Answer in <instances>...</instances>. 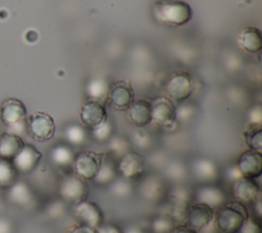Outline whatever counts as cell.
Here are the masks:
<instances>
[{
  "instance_id": "35",
  "label": "cell",
  "mask_w": 262,
  "mask_h": 233,
  "mask_svg": "<svg viewBox=\"0 0 262 233\" xmlns=\"http://www.w3.org/2000/svg\"><path fill=\"white\" fill-rule=\"evenodd\" d=\"M112 139V142H111V149L114 153H118L120 154L121 156L126 153L128 150V143L124 140V139H121V138H111Z\"/></svg>"
},
{
  "instance_id": "18",
  "label": "cell",
  "mask_w": 262,
  "mask_h": 233,
  "mask_svg": "<svg viewBox=\"0 0 262 233\" xmlns=\"http://www.w3.org/2000/svg\"><path fill=\"white\" fill-rule=\"evenodd\" d=\"M107 119L103 104L97 100H88L80 108V120L90 130L97 127Z\"/></svg>"
},
{
  "instance_id": "19",
  "label": "cell",
  "mask_w": 262,
  "mask_h": 233,
  "mask_svg": "<svg viewBox=\"0 0 262 233\" xmlns=\"http://www.w3.org/2000/svg\"><path fill=\"white\" fill-rule=\"evenodd\" d=\"M42 153L32 144H24L20 151L11 160L16 171L29 173L33 171L40 162Z\"/></svg>"
},
{
  "instance_id": "43",
  "label": "cell",
  "mask_w": 262,
  "mask_h": 233,
  "mask_svg": "<svg viewBox=\"0 0 262 233\" xmlns=\"http://www.w3.org/2000/svg\"><path fill=\"white\" fill-rule=\"evenodd\" d=\"M262 198H261V195H259L256 200L252 203L253 206H254V213H255V216L260 219L261 218V215H262V202H261Z\"/></svg>"
},
{
  "instance_id": "16",
  "label": "cell",
  "mask_w": 262,
  "mask_h": 233,
  "mask_svg": "<svg viewBox=\"0 0 262 233\" xmlns=\"http://www.w3.org/2000/svg\"><path fill=\"white\" fill-rule=\"evenodd\" d=\"M235 166L244 177L256 179L262 174L261 152L248 149L239 154Z\"/></svg>"
},
{
  "instance_id": "34",
  "label": "cell",
  "mask_w": 262,
  "mask_h": 233,
  "mask_svg": "<svg viewBox=\"0 0 262 233\" xmlns=\"http://www.w3.org/2000/svg\"><path fill=\"white\" fill-rule=\"evenodd\" d=\"M237 233H261V224L258 218L248 216Z\"/></svg>"
},
{
  "instance_id": "25",
  "label": "cell",
  "mask_w": 262,
  "mask_h": 233,
  "mask_svg": "<svg viewBox=\"0 0 262 233\" xmlns=\"http://www.w3.org/2000/svg\"><path fill=\"white\" fill-rule=\"evenodd\" d=\"M172 205L184 206L187 207L190 204V200L192 199V192L183 184L179 183L172 187L168 194Z\"/></svg>"
},
{
  "instance_id": "17",
  "label": "cell",
  "mask_w": 262,
  "mask_h": 233,
  "mask_svg": "<svg viewBox=\"0 0 262 233\" xmlns=\"http://www.w3.org/2000/svg\"><path fill=\"white\" fill-rule=\"evenodd\" d=\"M75 215L80 223L98 228L103 223V214L100 206L92 200L84 199L75 204Z\"/></svg>"
},
{
  "instance_id": "29",
  "label": "cell",
  "mask_w": 262,
  "mask_h": 233,
  "mask_svg": "<svg viewBox=\"0 0 262 233\" xmlns=\"http://www.w3.org/2000/svg\"><path fill=\"white\" fill-rule=\"evenodd\" d=\"M245 140L250 149L262 151V130L261 126H250L245 132Z\"/></svg>"
},
{
  "instance_id": "2",
  "label": "cell",
  "mask_w": 262,
  "mask_h": 233,
  "mask_svg": "<svg viewBox=\"0 0 262 233\" xmlns=\"http://www.w3.org/2000/svg\"><path fill=\"white\" fill-rule=\"evenodd\" d=\"M249 214L244 203L233 200L226 201L215 213L214 220L221 233H237Z\"/></svg>"
},
{
  "instance_id": "22",
  "label": "cell",
  "mask_w": 262,
  "mask_h": 233,
  "mask_svg": "<svg viewBox=\"0 0 262 233\" xmlns=\"http://www.w3.org/2000/svg\"><path fill=\"white\" fill-rule=\"evenodd\" d=\"M23 139L15 133L0 134V159L11 161L24 146Z\"/></svg>"
},
{
  "instance_id": "21",
  "label": "cell",
  "mask_w": 262,
  "mask_h": 233,
  "mask_svg": "<svg viewBox=\"0 0 262 233\" xmlns=\"http://www.w3.org/2000/svg\"><path fill=\"white\" fill-rule=\"evenodd\" d=\"M238 46L250 53L260 52L262 49V34L255 27H246L242 29L237 35Z\"/></svg>"
},
{
  "instance_id": "6",
  "label": "cell",
  "mask_w": 262,
  "mask_h": 233,
  "mask_svg": "<svg viewBox=\"0 0 262 233\" xmlns=\"http://www.w3.org/2000/svg\"><path fill=\"white\" fill-rule=\"evenodd\" d=\"M60 198L71 204H77L86 199L88 194V186L85 180L81 179L75 174L64 176L58 186Z\"/></svg>"
},
{
  "instance_id": "30",
  "label": "cell",
  "mask_w": 262,
  "mask_h": 233,
  "mask_svg": "<svg viewBox=\"0 0 262 233\" xmlns=\"http://www.w3.org/2000/svg\"><path fill=\"white\" fill-rule=\"evenodd\" d=\"M112 193L120 198H126L133 193V185L131 180L125 179L123 177H118L111 185H110Z\"/></svg>"
},
{
  "instance_id": "39",
  "label": "cell",
  "mask_w": 262,
  "mask_h": 233,
  "mask_svg": "<svg viewBox=\"0 0 262 233\" xmlns=\"http://www.w3.org/2000/svg\"><path fill=\"white\" fill-rule=\"evenodd\" d=\"M225 177L227 178L228 181H230L232 183L235 180H237L241 177H243V175L239 172V170L237 169V167L235 165H233V166H230V167L227 168V170L225 172Z\"/></svg>"
},
{
  "instance_id": "27",
  "label": "cell",
  "mask_w": 262,
  "mask_h": 233,
  "mask_svg": "<svg viewBox=\"0 0 262 233\" xmlns=\"http://www.w3.org/2000/svg\"><path fill=\"white\" fill-rule=\"evenodd\" d=\"M175 221L169 215H160L152 219L150 228L154 233H171L176 227Z\"/></svg>"
},
{
  "instance_id": "11",
  "label": "cell",
  "mask_w": 262,
  "mask_h": 233,
  "mask_svg": "<svg viewBox=\"0 0 262 233\" xmlns=\"http://www.w3.org/2000/svg\"><path fill=\"white\" fill-rule=\"evenodd\" d=\"M151 104V121L162 127H170L176 121V106L165 96L156 97Z\"/></svg>"
},
{
  "instance_id": "13",
  "label": "cell",
  "mask_w": 262,
  "mask_h": 233,
  "mask_svg": "<svg viewBox=\"0 0 262 233\" xmlns=\"http://www.w3.org/2000/svg\"><path fill=\"white\" fill-rule=\"evenodd\" d=\"M108 98L113 106L118 110H126L134 101V90L127 81H117L110 86Z\"/></svg>"
},
{
  "instance_id": "3",
  "label": "cell",
  "mask_w": 262,
  "mask_h": 233,
  "mask_svg": "<svg viewBox=\"0 0 262 233\" xmlns=\"http://www.w3.org/2000/svg\"><path fill=\"white\" fill-rule=\"evenodd\" d=\"M164 88L169 99L182 102L192 94L194 90V81L189 73L179 71L170 75Z\"/></svg>"
},
{
  "instance_id": "5",
  "label": "cell",
  "mask_w": 262,
  "mask_h": 233,
  "mask_svg": "<svg viewBox=\"0 0 262 233\" xmlns=\"http://www.w3.org/2000/svg\"><path fill=\"white\" fill-rule=\"evenodd\" d=\"M103 157V153L93 150H84L75 154L72 164L74 174L85 181H92L99 170Z\"/></svg>"
},
{
  "instance_id": "36",
  "label": "cell",
  "mask_w": 262,
  "mask_h": 233,
  "mask_svg": "<svg viewBox=\"0 0 262 233\" xmlns=\"http://www.w3.org/2000/svg\"><path fill=\"white\" fill-rule=\"evenodd\" d=\"M249 124L250 126H261V120H262V111L261 107L259 105H256L251 108L249 111Z\"/></svg>"
},
{
  "instance_id": "20",
  "label": "cell",
  "mask_w": 262,
  "mask_h": 233,
  "mask_svg": "<svg viewBox=\"0 0 262 233\" xmlns=\"http://www.w3.org/2000/svg\"><path fill=\"white\" fill-rule=\"evenodd\" d=\"M126 110L128 120L136 127H144L151 122V104L146 99L134 100Z\"/></svg>"
},
{
  "instance_id": "40",
  "label": "cell",
  "mask_w": 262,
  "mask_h": 233,
  "mask_svg": "<svg viewBox=\"0 0 262 233\" xmlns=\"http://www.w3.org/2000/svg\"><path fill=\"white\" fill-rule=\"evenodd\" d=\"M53 209H51V213L54 217H60L64 215L67 212V202H64L62 199H59L57 202L53 204Z\"/></svg>"
},
{
  "instance_id": "44",
  "label": "cell",
  "mask_w": 262,
  "mask_h": 233,
  "mask_svg": "<svg viewBox=\"0 0 262 233\" xmlns=\"http://www.w3.org/2000/svg\"><path fill=\"white\" fill-rule=\"evenodd\" d=\"M171 233H200V232L186 225H182V226L175 227Z\"/></svg>"
},
{
  "instance_id": "7",
  "label": "cell",
  "mask_w": 262,
  "mask_h": 233,
  "mask_svg": "<svg viewBox=\"0 0 262 233\" xmlns=\"http://www.w3.org/2000/svg\"><path fill=\"white\" fill-rule=\"evenodd\" d=\"M0 119L9 128H26L27 108L24 102L16 98L5 99L0 107Z\"/></svg>"
},
{
  "instance_id": "12",
  "label": "cell",
  "mask_w": 262,
  "mask_h": 233,
  "mask_svg": "<svg viewBox=\"0 0 262 233\" xmlns=\"http://www.w3.org/2000/svg\"><path fill=\"white\" fill-rule=\"evenodd\" d=\"M189 172L200 184L216 183L220 177L219 167L213 159L208 157L195 158L191 162Z\"/></svg>"
},
{
  "instance_id": "42",
  "label": "cell",
  "mask_w": 262,
  "mask_h": 233,
  "mask_svg": "<svg viewBox=\"0 0 262 233\" xmlns=\"http://www.w3.org/2000/svg\"><path fill=\"white\" fill-rule=\"evenodd\" d=\"M135 142H136V144H137L138 146L144 147V146L147 145L148 142H149V136H148V134L140 133V132L136 133V135H135Z\"/></svg>"
},
{
  "instance_id": "28",
  "label": "cell",
  "mask_w": 262,
  "mask_h": 233,
  "mask_svg": "<svg viewBox=\"0 0 262 233\" xmlns=\"http://www.w3.org/2000/svg\"><path fill=\"white\" fill-rule=\"evenodd\" d=\"M110 86L105 81L100 79H95L89 82L87 86V93L92 100H101L108 94Z\"/></svg>"
},
{
  "instance_id": "9",
  "label": "cell",
  "mask_w": 262,
  "mask_h": 233,
  "mask_svg": "<svg viewBox=\"0 0 262 233\" xmlns=\"http://www.w3.org/2000/svg\"><path fill=\"white\" fill-rule=\"evenodd\" d=\"M117 171L121 177L128 180L141 178L145 173V159L138 152L129 150L121 156Z\"/></svg>"
},
{
  "instance_id": "37",
  "label": "cell",
  "mask_w": 262,
  "mask_h": 233,
  "mask_svg": "<svg viewBox=\"0 0 262 233\" xmlns=\"http://www.w3.org/2000/svg\"><path fill=\"white\" fill-rule=\"evenodd\" d=\"M193 113V109L189 105H181L176 107V120H188Z\"/></svg>"
},
{
  "instance_id": "26",
  "label": "cell",
  "mask_w": 262,
  "mask_h": 233,
  "mask_svg": "<svg viewBox=\"0 0 262 233\" xmlns=\"http://www.w3.org/2000/svg\"><path fill=\"white\" fill-rule=\"evenodd\" d=\"M188 173L189 170L186 168V166L178 160L171 161L165 169L166 177L176 184L181 183L187 177Z\"/></svg>"
},
{
  "instance_id": "15",
  "label": "cell",
  "mask_w": 262,
  "mask_h": 233,
  "mask_svg": "<svg viewBox=\"0 0 262 233\" xmlns=\"http://www.w3.org/2000/svg\"><path fill=\"white\" fill-rule=\"evenodd\" d=\"M231 194L235 200L244 204L253 203L256 198L261 195L260 187L255 179L244 176L231 183Z\"/></svg>"
},
{
  "instance_id": "23",
  "label": "cell",
  "mask_w": 262,
  "mask_h": 233,
  "mask_svg": "<svg viewBox=\"0 0 262 233\" xmlns=\"http://www.w3.org/2000/svg\"><path fill=\"white\" fill-rule=\"evenodd\" d=\"M118 178V171L115 164L103 157L99 170L97 171L93 182L98 186H110Z\"/></svg>"
},
{
  "instance_id": "4",
  "label": "cell",
  "mask_w": 262,
  "mask_h": 233,
  "mask_svg": "<svg viewBox=\"0 0 262 233\" xmlns=\"http://www.w3.org/2000/svg\"><path fill=\"white\" fill-rule=\"evenodd\" d=\"M26 130L34 140L45 142L54 136L55 123L50 114L37 111L27 119Z\"/></svg>"
},
{
  "instance_id": "10",
  "label": "cell",
  "mask_w": 262,
  "mask_h": 233,
  "mask_svg": "<svg viewBox=\"0 0 262 233\" xmlns=\"http://www.w3.org/2000/svg\"><path fill=\"white\" fill-rule=\"evenodd\" d=\"M194 202H200L208 205L213 209H217L227 201L225 191L215 183L200 184L192 192Z\"/></svg>"
},
{
  "instance_id": "24",
  "label": "cell",
  "mask_w": 262,
  "mask_h": 233,
  "mask_svg": "<svg viewBox=\"0 0 262 233\" xmlns=\"http://www.w3.org/2000/svg\"><path fill=\"white\" fill-rule=\"evenodd\" d=\"M75 158V153L73 149L64 144L56 145L51 150V160L54 165L60 168L70 167Z\"/></svg>"
},
{
  "instance_id": "31",
  "label": "cell",
  "mask_w": 262,
  "mask_h": 233,
  "mask_svg": "<svg viewBox=\"0 0 262 233\" xmlns=\"http://www.w3.org/2000/svg\"><path fill=\"white\" fill-rule=\"evenodd\" d=\"M64 136L73 145H80L84 143V141L87 138V133L84 129V127L78 125V124H72L69 125L64 129Z\"/></svg>"
},
{
  "instance_id": "38",
  "label": "cell",
  "mask_w": 262,
  "mask_h": 233,
  "mask_svg": "<svg viewBox=\"0 0 262 233\" xmlns=\"http://www.w3.org/2000/svg\"><path fill=\"white\" fill-rule=\"evenodd\" d=\"M97 229V233H123V231L115 224L102 223Z\"/></svg>"
},
{
  "instance_id": "32",
  "label": "cell",
  "mask_w": 262,
  "mask_h": 233,
  "mask_svg": "<svg viewBox=\"0 0 262 233\" xmlns=\"http://www.w3.org/2000/svg\"><path fill=\"white\" fill-rule=\"evenodd\" d=\"M16 177V170L11 161L0 159V187H9Z\"/></svg>"
},
{
  "instance_id": "33",
  "label": "cell",
  "mask_w": 262,
  "mask_h": 233,
  "mask_svg": "<svg viewBox=\"0 0 262 233\" xmlns=\"http://www.w3.org/2000/svg\"><path fill=\"white\" fill-rule=\"evenodd\" d=\"M92 137L97 142H105L113 137L114 133V126L113 124L106 119L103 123L98 125L97 127L90 130Z\"/></svg>"
},
{
  "instance_id": "14",
  "label": "cell",
  "mask_w": 262,
  "mask_h": 233,
  "mask_svg": "<svg viewBox=\"0 0 262 233\" xmlns=\"http://www.w3.org/2000/svg\"><path fill=\"white\" fill-rule=\"evenodd\" d=\"M214 216L215 212L213 208L206 204L194 202L187 206L184 222L186 226L200 231L214 219Z\"/></svg>"
},
{
  "instance_id": "8",
  "label": "cell",
  "mask_w": 262,
  "mask_h": 233,
  "mask_svg": "<svg viewBox=\"0 0 262 233\" xmlns=\"http://www.w3.org/2000/svg\"><path fill=\"white\" fill-rule=\"evenodd\" d=\"M138 194L145 201L157 203L162 201L168 194L163 178L157 175L142 176L138 185Z\"/></svg>"
},
{
  "instance_id": "41",
  "label": "cell",
  "mask_w": 262,
  "mask_h": 233,
  "mask_svg": "<svg viewBox=\"0 0 262 233\" xmlns=\"http://www.w3.org/2000/svg\"><path fill=\"white\" fill-rule=\"evenodd\" d=\"M70 233H97V229L93 228L91 226L80 223L79 225L73 227L71 229Z\"/></svg>"
},
{
  "instance_id": "1",
  "label": "cell",
  "mask_w": 262,
  "mask_h": 233,
  "mask_svg": "<svg viewBox=\"0 0 262 233\" xmlns=\"http://www.w3.org/2000/svg\"><path fill=\"white\" fill-rule=\"evenodd\" d=\"M155 19L167 27H181L192 17L190 5L182 0H159L154 4Z\"/></svg>"
},
{
  "instance_id": "45",
  "label": "cell",
  "mask_w": 262,
  "mask_h": 233,
  "mask_svg": "<svg viewBox=\"0 0 262 233\" xmlns=\"http://www.w3.org/2000/svg\"><path fill=\"white\" fill-rule=\"evenodd\" d=\"M123 233H145V231L138 226H129L123 231Z\"/></svg>"
}]
</instances>
